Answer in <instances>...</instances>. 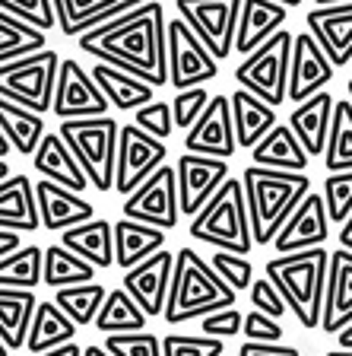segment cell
Returning <instances> with one entry per match:
<instances>
[{
  "instance_id": "37",
  "label": "cell",
  "mask_w": 352,
  "mask_h": 356,
  "mask_svg": "<svg viewBox=\"0 0 352 356\" xmlns=\"http://www.w3.org/2000/svg\"><path fill=\"white\" fill-rule=\"evenodd\" d=\"M324 165L327 172H346L352 169V105L346 102H333V118H330V131H327V143H324Z\"/></svg>"
},
{
  "instance_id": "45",
  "label": "cell",
  "mask_w": 352,
  "mask_h": 356,
  "mask_svg": "<svg viewBox=\"0 0 352 356\" xmlns=\"http://www.w3.org/2000/svg\"><path fill=\"white\" fill-rule=\"evenodd\" d=\"M133 124H137L140 131H146L149 137L165 143L171 137V131H175V124H171V105L162 102V99H153V102L140 105V108L133 111Z\"/></svg>"
},
{
  "instance_id": "61",
  "label": "cell",
  "mask_w": 352,
  "mask_h": 356,
  "mask_svg": "<svg viewBox=\"0 0 352 356\" xmlns=\"http://www.w3.org/2000/svg\"><path fill=\"white\" fill-rule=\"evenodd\" d=\"M327 356H352V350H340V347H337V350H330Z\"/></svg>"
},
{
  "instance_id": "12",
  "label": "cell",
  "mask_w": 352,
  "mask_h": 356,
  "mask_svg": "<svg viewBox=\"0 0 352 356\" xmlns=\"http://www.w3.org/2000/svg\"><path fill=\"white\" fill-rule=\"evenodd\" d=\"M165 143L140 131L137 124L117 127V149H115V191L131 194L137 185H143L162 163H165Z\"/></svg>"
},
{
  "instance_id": "43",
  "label": "cell",
  "mask_w": 352,
  "mask_h": 356,
  "mask_svg": "<svg viewBox=\"0 0 352 356\" xmlns=\"http://www.w3.org/2000/svg\"><path fill=\"white\" fill-rule=\"evenodd\" d=\"M105 350L111 356H162L159 334L153 331H124V334H105Z\"/></svg>"
},
{
  "instance_id": "28",
  "label": "cell",
  "mask_w": 352,
  "mask_h": 356,
  "mask_svg": "<svg viewBox=\"0 0 352 356\" xmlns=\"http://www.w3.org/2000/svg\"><path fill=\"white\" fill-rule=\"evenodd\" d=\"M89 76L96 80L99 92L105 96V102L115 105L117 111H137L140 105H146L156 99V89L149 86V83H143L133 74H124V70H117V67L102 64V60L92 64Z\"/></svg>"
},
{
  "instance_id": "41",
  "label": "cell",
  "mask_w": 352,
  "mask_h": 356,
  "mask_svg": "<svg viewBox=\"0 0 352 356\" xmlns=\"http://www.w3.org/2000/svg\"><path fill=\"white\" fill-rule=\"evenodd\" d=\"M321 200H324V207H327V220H330V226H340V222L352 213V169L327 172Z\"/></svg>"
},
{
  "instance_id": "20",
  "label": "cell",
  "mask_w": 352,
  "mask_h": 356,
  "mask_svg": "<svg viewBox=\"0 0 352 356\" xmlns=\"http://www.w3.org/2000/svg\"><path fill=\"white\" fill-rule=\"evenodd\" d=\"M308 32L321 51L330 58V64L349 67L352 60V0L349 3H333V7H315L308 16Z\"/></svg>"
},
{
  "instance_id": "3",
  "label": "cell",
  "mask_w": 352,
  "mask_h": 356,
  "mask_svg": "<svg viewBox=\"0 0 352 356\" xmlns=\"http://www.w3.org/2000/svg\"><path fill=\"white\" fill-rule=\"evenodd\" d=\"M232 289L222 283L210 261L194 248H181L175 252V264H171V283H169V299H165V312L162 318L169 325H184L191 318H203L210 312H219L226 305H235Z\"/></svg>"
},
{
  "instance_id": "38",
  "label": "cell",
  "mask_w": 352,
  "mask_h": 356,
  "mask_svg": "<svg viewBox=\"0 0 352 356\" xmlns=\"http://www.w3.org/2000/svg\"><path fill=\"white\" fill-rule=\"evenodd\" d=\"M42 48H48V32L35 29L29 22H22L0 10V64L35 54Z\"/></svg>"
},
{
  "instance_id": "59",
  "label": "cell",
  "mask_w": 352,
  "mask_h": 356,
  "mask_svg": "<svg viewBox=\"0 0 352 356\" xmlns=\"http://www.w3.org/2000/svg\"><path fill=\"white\" fill-rule=\"evenodd\" d=\"M7 153H10V143L3 140V134H0V159H7Z\"/></svg>"
},
{
  "instance_id": "6",
  "label": "cell",
  "mask_w": 352,
  "mask_h": 356,
  "mask_svg": "<svg viewBox=\"0 0 352 356\" xmlns=\"http://www.w3.org/2000/svg\"><path fill=\"white\" fill-rule=\"evenodd\" d=\"M117 121L108 115L99 118H70L60 121L58 137L74 153L80 169L86 172L96 191H115V149H117Z\"/></svg>"
},
{
  "instance_id": "50",
  "label": "cell",
  "mask_w": 352,
  "mask_h": 356,
  "mask_svg": "<svg viewBox=\"0 0 352 356\" xmlns=\"http://www.w3.org/2000/svg\"><path fill=\"white\" fill-rule=\"evenodd\" d=\"M242 334L244 341H257V343H279L283 341V325H279L276 318H270V315H264V312H248L242 318Z\"/></svg>"
},
{
  "instance_id": "44",
  "label": "cell",
  "mask_w": 352,
  "mask_h": 356,
  "mask_svg": "<svg viewBox=\"0 0 352 356\" xmlns=\"http://www.w3.org/2000/svg\"><path fill=\"white\" fill-rule=\"evenodd\" d=\"M210 267H213L216 274L222 277V283H226L232 293H242V289L251 286V280H254V264L248 261V254H232V252H216L210 254Z\"/></svg>"
},
{
  "instance_id": "56",
  "label": "cell",
  "mask_w": 352,
  "mask_h": 356,
  "mask_svg": "<svg viewBox=\"0 0 352 356\" xmlns=\"http://www.w3.org/2000/svg\"><path fill=\"white\" fill-rule=\"evenodd\" d=\"M83 356H111V353L102 347V343H89V347L83 350Z\"/></svg>"
},
{
  "instance_id": "8",
  "label": "cell",
  "mask_w": 352,
  "mask_h": 356,
  "mask_svg": "<svg viewBox=\"0 0 352 356\" xmlns=\"http://www.w3.org/2000/svg\"><path fill=\"white\" fill-rule=\"evenodd\" d=\"M58 64V51H48V48L0 64V99H10L35 115L51 111Z\"/></svg>"
},
{
  "instance_id": "22",
  "label": "cell",
  "mask_w": 352,
  "mask_h": 356,
  "mask_svg": "<svg viewBox=\"0 0 352 356\" xmlns=\"http://www.w3.org/2000/svg\"><path fill=\"white\" fill-rule=\"evenodd\" d=\"M286 26V7L276 0H242L238 22H235V54H251L257 44H264L270 35H276Z\"/></svg>"
},
{
  "instance_id": "55",
  "label": "cell",
  "mask_w": 352,
  "mask_h": 356,
  "mask_svg": "<svg viewBox=\"0 0 352 356\" xmlns=\"http://www.w3.org/2000/svg\"><path fill=\"white\" fill-rule=\"evenodd\" d=\"M333 337H337V347H340V350H352V321L343 327V331L333 334Z\"/></svg>"
},
{
  "instance_id": "31",
  "label": "cell",
  "mask_w": 352,
  "mask_h": 356,
  "mask_svg": "<svg viewBox=\"0 0 352 356\" xmlns=\"http://www.w3.org/2000/svg\"><path fill=\"white\" fill-rule=\"evenodd\" d=\"M251 159L260 169H279V172H305L308 169V153L301 149V143L295 140V134L289 131V124H276L251 147Z\"/></svg>"
},
{
  "instance_id": "32",
  "label": "cell",
  "mask_w": 352,
  "mask_h": 356,
  "mask_svg": "<svg viewBox=\"0 0 352 356\" xmlns=\"http://www.w3.org/2000/svg\"><path fill=\"white\" fill-rule=\"evenodd\" d=\"M35 293L32 289H3L0 286V343L16 353L26 347V334L35 312Z\"/></svg>"
},
{
  "instance_id": "16",
  "label": "cell",
  "mask_w": 352,
  "mask_h": 356,
  "mask_svg": "<svg viewBox=\"0 0 352 356\" xmlns=\"http://www.w3.org/2000/svg\"><path fill=\"white\" fill-rule=\"evenodd\" d=\"M171 264H175V254L159 248L156 254H149L146 261L133 264L131 270H124V277H121V289L143 309L146 318H159L162 312H165L169 283H171Z\"/></svg>"
},
{
  "instance_id": "39",
  "label": "cell",
  "mask_w": 352,
  "mask_h": 356,
  "mask_svg": "<svg viewBox=\"0 0 352 356\" xmlns=\"http://www.w3.org/2000/svg\"><path fill=\"white\" fill-rule=\"evenodd\" d=\"M105 293H108V289H105L102 283L89 280V283H76V286L54 289L51 302L58 305L76 327H86V325H92V318H96V312H99V305H102Z\"/></svg>"
},
{
  "instance_id": "1",
  "label": "cell",
  "mask_w": 352,
  "mask_h": 356,
  "mask_svg": "<svg viewBox=\"0 0 352 356\" xmlns=\"http://www.w3.org/2000/svg\"><path fill=\"white\" fill-rule=\"evenodd\" d=\"M80 51L92 54L108 67L140 76L153 89L165 86V10L159 0H143L140 7L76 35Z\"/></svg>"
},
{
  "instance_id": "51",
  "label": "cell",
  "mask_w": 352,
  "mask_h": 356,
  "mask_svg": "<svg viewBox=\"0 0 352 356\" xmlns=\"http://www.w3.org/2000/svg\"><path fill=\"white\" fill-rule=\"evenodd\" d=\"M238 356H301L299 347L289 343H257V341H244L238 347Z\"/></svg>"
},
{
  "instance_id": "48",
  "label": "cell",
  "mask_w": 352,
  "mask_h": 356,
  "mask_svg": "<svg viewBox=\"0 0 352 356\" xmlns=\"http://www.w3.org/2000/svg\"><path fill=\"white\" fill-rule=\"evenodd\" d=\"M242 318L244 315L235 309V305H226V309L210 312V315L200 318V334H203V337H219V341H226V337L242 334Z\"/></svg>"
},
{
  "instance_id": "42",
  "label": "cell",
  "mask_w": 352,
  "mask_h": 356,
  "mask_svg": "<svg viewBox=\"0 0 352 356\" xmlns=\"http://www.w3.org/2000/svg\"><path fill=\"white\" fill-rule=\"evenodd\" d=\"M162 356H226V341L203 334H165Z\"/></svg>"
},
{
  "instance_id": "18",
  "label": "cell",
  "mask_w": 352,
  "mask_h": 356,
  "mask_svg": "<svg viewBox=\"0 0 352 356\" xmlns=\"http://www.w3.org/2000/svg\"><path fill=\"white\" fill-rule=\"evenodd\" d=\"M235 131H232V105L228 96H210L200 118L184 131V153L216 156L228 159L235 156Z\"/></svg>"
},
{
  "instance_id": "23",
  "label": "cell",
  "mask_w": 352,
  "mask_h": 356,
  "mask_svg": "<svg viewBox=\"0 0 352 356\" xmlns=\"http://www.w3.org/2000/svg\"><path fill=\"white\" fill-rule=\"evenodd\" d=\"M143 0H51L54 19L67 38H76L83 32L96 29L102 22L140 7Z\"/></svg>"
},
{
  "instance_id": "46",
  "label": "cell",
  "mask_w": 352,
  "mask_h": 356,
  "mask_svg": "<svg viewBox=\"0 0 352 356\" xmlns=\"http://www.w3.org/2000/svg\"><path fill=\"white\" fill-rule=\"evenodd\" d=\"M0 10L22 22H29V26H35V29H42V32L58 26L51 0H0Z\"/></svg>"
},
{
  "instance_id": "52",
  "label": "cell",
  "mask_w": 352,
  "mask_h": 356,
  "mask_svg": "<svg viewBox=\"0 0 352 356\" xmlns=\"http://www.w3.org/2000/svg\"><path fill=\"white\" fill-rule=\"evenodd\" d=\"M19 232H13V229H0V258L3 254H10V252H16L19 248Z\"/></svg>"
},
{
  "instance_id": "53",
  "label": "cell",
  "mask_w": 352,
  "mask_h": 356,
  "mask_svg": "<svg viewBox=\"0 0 352 356\" xmlns=\"http://www.w3.org/2000/svg\"><path fill=\"white\" fill-rule=\"evenodd\" d=\"M38 356H83V347L70 341V343H60V347L44 350V353H38Z\"/></svg>"
},
{
  "instance_id": "63",
  "label": "cell",
  "mask_w": 352,
  "mask_h": 356,
  "mask_svg": "<svg viewBox=\"0 0 352 356\" xmlns=\"http://www.w3.org/2000/svg\"><path fill=\"white\" fill-rule=\"evenodd\" d=\"M0 356H10V350H7V347H3V343H0Z\"/></svg>"
},
{
  "instance_id": "17",
  "label": "cell",
  "mask_w": 352,
  "mask_h": 356,
  "mask_svg": "<svg viewBox=\"0 0 352 356\" xmlns=\"http://www.w3.org/2000/svg\"><path fill=\"white\" fill-rule=\"evenodd\" d=\"M330 238V220H327V207H324L321 194L308 191L301 197V204L286 216V222L279 226L273 236V248L279 254L292 252H308V248H321Z\"/></svg>"
},
{
  "instance_id": "15",
  "label": "cell",
  "mask_w": 352,
  "mask_h": 356,
  "mask_svg": "<svg viewBox=\"0 0 352 356\" xmlns=\"http://www.w3.org/2000/svg\"><path fill=\"white\" fill-rule=\"evenodd\" d=\"M337 76V67L321 51V44L311 38V32L292 35L289 51V76H286V102H305L308 96L321 92Z\"/></svg>"
},
{
  "instance_id": "26",
  "label": "cell",
  "mask_w": 352,
  "mask_h": 356,
  "mask_svg": "<svg viewBox=\"0 0 352 356\" xmlns=\"http://www.w3.org/2000/svg\"><path fill=\"white\" fill-rule=\"evenodd\" d=\"M111 245H115V264L131 270L133 264H140L159 248H165V229L121 216L117 222H111Z\"/></svg>"
},
{
  "instance_id": "11",
  "label": "cell",
  "mask_w": 352,
  "mask_h": 356,
  "mask_svg": "<svg viewBox=\"0 0 352 356\" xmlns=\"http://www.w3.org/2000/svg\"><path fill=\"white\" fill-rule=\"evenodd\" d=\"M175 7L184 26L203 42V48L216 60H226L232 54L242 0H175Z\"/></svg>"
},
{
  "instance_id": "34",
  "label": "cell",
  "mask_w": 352,
  "mask_h": 356,
  "mask_svg": "<svg viewBox=\"0 0 352 356\" xmlns=\"http://www.w3.org/2000/svg\"><path fill=\"white\" fill-rule=\"evenodd\" d=\"M0 134L10 143V149H16L19 156H32L38 140L44 137V118L10 99H0Z\"/></svg>"
},
{
  "instance_id": "25",
  "label": "cell",
  "mask_w": 352,
  "mask_h": 356,
  "mask_svg": "<svg viewBox=\"0 0 352 356\" xmlns=\"http://www.w3.org/2000/svg\"><path fill=\"white\" fill-rule=\"evenodd\" d=\"M29 159H32V169H35L42 178L54 181V185L70 188V191H76V194H83L89 188L86 172L80 169V163L74 159V153L67 149V143L60 140L58 134L44 131V137L38 140L35 153H32Z\"/></svg>"
},
{
  "instance_id": "58",
  "label": "cell",
  "mask_w": 352,
  "mask_h": 356,
  "mask_svg": "<svg viewBox=\"0 0 352 356\" xmlns=\"http://www.w3.org/2000/svg\"><path fill=\"white\" fill-rule=\"evenodd\" d=\"M279 7H286V10H292V7H299V3H305V0H276Z\"/></svg>"
},
{
  "instance_id": "21",
  "label": "cell",
  "mask_w": 352,
  "mask_h": 356,
  "mask_svg": "<svg viewBox=\"0 0 352 356\" xmlns=\"http://www.w3.org/2000/svg\"><path fill=\"white\" fill-rule=\"evenodd\" d=\"M35 207H38V226L42 229H70L76 222H86L96 216V207L89 204L83 194L70 191V188H60L48 178L35 181Z\"/></svg>"
},
{
  "instance_id": "14",
  "label": "cell",
  "mask_w": 352,
  "mask_h": 356,
  "mask_svg": "<svg viewBox=\"0 0 352 356\" xmlns=\"http://www.w3.org/2000/svg\"><path fill=\"white\" fill-rule=\"evenodd\" d=\"M228 175H232V172H228V159L200 156V153L178 156L175 181H178V210H181V216L197 213Z\"/></svg>"
},
{
  "instance_id": "54",
  "label": "cell",
  "mask_w": 352,
  "mask_h": 356,
  "mask_svg": "<svg viewBox=\"0 0 352 356\" xmlns=\"http://www.w3.org/2000/svg\"><path fill=\"white\" fill-rule=\"evenodd\" d=\"M340 248L352 252V213L346 216L343 222H340Z\"/></svg>"
},
{
  "instance_id": "2",
  "label": "cell",
  "mask_w": 352,
  "mask_h": 356,
  "mask_svg": "<svg viewBox=\"0 0 352 356\" xmlns=\"http://www.w3.org/2000/svg\"><path fill=\"white\" fill-rule=\"evenodd\" d=\"M242 191L244 207H248V226L251 242L270 245L286 216L301 204V197L311 191L308 172H279V169H260L251 163L242 172Z\"/></svg>"
},
{
  "instance_id": "30",
  "label": "cell",
  "mask_w": 352,
  "mask_h": 356,
  "mask_svg": "<svg viewBox=\"0 0 352 356\" xmlns=\"http://www.w3.org/2000/svg\"><path fill=\"white\" fill-rule=\"evenodd\" d=\"M60 245L80 254L83 261L96 267V270H108L115 264V245H111V222L108 220H92L76 222L70 229H60Z\"/></svg>"
},
{
  "instance_id": "49",
  "label": "cell",
  "mask_w": 352,
  "mask_h": 356,
  "mask_svg": "<svg viewBox=\"0 0 352 356\" xmlns=\"http://www.w3.org/2000/svg\"><path fill=\"white\" fill-rule=\"evenodd\" d=\"M248 293H251V305H254L257 312H264V315H270V318H276V321H283L286 318V302H283V296L276 293V286H273L267 277H260V280H251V286H248Z\"/></svg>"
},
{
  "instance_id": "9",
  "label": "cell",
  "mask_w": 352,
  "mask_h": 356,
  "mask_svg": "<svg viewBox=\"0 0 352 356\" xmlns=\"http://www.w3.org/2000/svg\"><path fill=\"white\" fill-rule=\"evenodd\" d=\"M165 76L175 89L206 86L219 76V60L184 26L181 16L165 19Z\"/></svg>"
},
{
  "instance_id": "47",
  "label": "cell",
  "mask_w": 352,
  "mask_h": 356,
  "mask_svg": "<svg viewBox=\"0 0 352 356\" xmlns=\"http://www.w3.org/2000/svg\"><path fill=\"white\" fill-rule=\"evenodd\" d=\"M206 102H210V92H206V86H191V89H178V96L171 99V124L181 127V131H187V127L194 124V121L200 118V111L206 108Z\"/></svg>"
},
{
  "instance_id": "33",
  "label": "cell",
  "mask_w": 352,
  "mask_h": 356,
  "mask_svg": "<svg viewBox=\"0 0 352 356\" xmlns=\"http://www.w3.org/2000/svg\"><path fill=\"white\" fill-rule=\"evenodd\" d=\"M76 337V325L67 318L64 312L54 302H35L29 321V334H26V350L29 356H38L44 350L60 347V343H70Z\"/></svg>"
},
{
  "instance_id": "13",
  "label": "cell",
  "mask_w": 352,
  "mask_h": 356,
  "mask_svg": "<svg viewBox=\"0 0 352 356\" xmlns=\"http://www.w3.org/2000/svg\"><path fill=\"white\" fill-rule=\"evenodd\" d=\"M51 111L60 121L108 115L105 96L99 92L96 80L89 76V70H83V64L76 58H64L58 64V83H54Z\"/></svg>"
},
{
  "instance_id": "62",
  "label": "cell",
  "mask_w": 352,
  "mask_h": 356,
  "mask_svg": "<svg viewBox=\"0 0 352 356\" xmlns=\"http://www.w3.org/2000/svg\"><path fill=\"white\" fill-rule=\"evenodd\" d=\"M346 96H349V105H352V80L346 83Z\"/></svg>"
},
{
  "instance_id": "27",
  "label": "cell",
  "mask_w": 352,
  "mask_h": 356,
  "mask_svg": "<svg viewBox=\"0 0 352 356\" xmlns=\"http://www.w3.org/2000/svg\"><path fill=\"white\" fill-rule=\"evenodd\" d=\"M0 229L13 232H35L38 207H35V188L29 175H7L0 181Z\"/></svg>"
},
{
  "instance_id": "36",
  "label": "cell",
  "mask_w": 352,
  "mask_h": 356,
  "mask_svg": "<svg viewBox=\"0 0 352 356\" xmlns=\"http://www.w3.org/2000/svg\"><path fill=\"white\" fill-rule=\"evenodd\" d=\"M146 321L149 318L143 315V309L127 296L124 289H111V293H105L92 325L102 334H124V331H146Z\"/></svg>"
},
{
  "instance_id": "19",
  "label": "cell",
  "mask_w": 352,
  "mask_h": 356,
  "mask_svg": "<svg viewBox=\"0 0 352 356\" xmlns=\"http://www.w3.org/2000/svg\"><path fill=\"white\" fill-rule=\"evenodd\" d=\"M352 321V252L337 248L327 258V283H324L321 331L337 334Z\"/></svg>"
},
{
  "instance_id": "57",
  "label": "cell",
  "mask_w": 352,
  "mask_h": 356,
  "mask_svg": "<svg viewBox=\"0 0 352 356\" xmlns=\"http://www.w3.org/2000/svg\"><path fill=\"white\" fill-rule=\"evenodd\" d=\"M333 3H349V0H315V7H333Z\"/></svg>"
},
{
  "instance_id": "10",
  "label": "cell",
  "mask_w": 352,
  "mask_h": 356,
  "mask_svg": "<svg viewBox=\"0 0 352 356\" xmlns=\"http://www.w3.org/2000/svg\"><path fill=\"white\" fill-rule=\"evenodd\" d=\"M127 220L146 222L156 229H175L181 222V210H178V181H175V165L162 163L153 175L137 185L121 204Z\"/></svg>"
},
{
  "instance_id": "64",
  "label": "cell",
  "mask_w": 352,
  "mask_h": 356,
  "mask_svg": "<svg viewBox=\"0 0 352 356\" xmlns=\"http://www.w3.org/2000/svg\"><path fill=\"white\" fill-rule=\"evenodd\" d=\"M349 67H352V60H349Z\"/></svg>"
},
{
  "instance_id": "60",
  "label": "cell",
  "mask_w": 352,
  "mask_h": 356,
  "mask_svg": "<svg viewBox=\"0 0 352 356\" xmlns=\"http://www.w3.org/2000/svg\"><path fill=\"white\" fill-rule=\"evenodd\" d=\"M7 175H10V163H7V159H0V181H3Z\"/></svg>"
},
{
  "instance_id": "4",
  "label": "cell",
  "mask_w": 352,
  "mask_h": 356,
  "mask_svg": "<svg viewBox=\"0 0 352 356\" xmlns=\"http://www.w3.org/2000/svg\"><path fill=\"white\" fill-rule=\"evenodd\" d=\"M327 248H308V252L279 254L267 261L264 277L276 286L286 309L295 315L305 331H317L324 305V283H327Z\"/></svg>"
},
{
  "instance_id": "5",
  "label": "cell",
  "mask_w": 352,
  "mask_h": 356,
  "mask_svg": "<svg viewBox=\"0 0 352 356\" xmlns=\"http://www.w3.org/2000/svg\"><path fill=\"white\" fill-rule=\"evenodd\" d=\"M191 238L203 245H213L216 252H232V254H251L254 242H251V226H248V207H244V191L242 178L228 175L216 194L206 200L203 207L191 216L187 226Z\"/></svg>"
},
{
  "instance_id": "40",
  "label": "cell",
  "mask_w": 352,
  "mask_h": 356,
  "mask_svg": "<svg viewBox=\"0 0 352 356\" xmlns=\"http://www.w3.org/2000/svg\"><path fill=\"white\" fill-rule=\"evenodd\" d=\"M42 283V248L19 245L16 252L0 258V286L3 289H32Z\"/></svg>"
},
{
  "instance_id": "35",
  "label": "cell",
  "mask_w": 352,
  "mask_h": 356,
  "mask_svg": "<svg viewBox=\"0 0 352 356\" xmlns=\"http://www.w3.org/2000/svg\"><path fill=\"white\" fill-rule=\"evenodd\" d=\"M96 280V267L83 261L80 254H74L70 248H64L60 242L42 248V283L51 289L76 286V283Z\"/></svg>"
},
{
  "instance_id": "24",
  "label": "cell",
  "mask_w": 352,
  "mask_h": 356,
  "mask_svg": "<svg viewBox=\"0 0 352 356\" xmlns=\"http://www.w3.org/2000/svg\"><path fill=\"white\" fill-rule=\"evenodd\" d=\"M333 102L337 99L321 89L315 96H308L305 102H299L289 115V131L295 134V140L301 143V149L311 156H321L324 153V143H327V131H330V118H333Z\"/></svg>"
},
{
  "instance_id": "29",
  "label": "cell",
  "mask_w": 352,
  "mask_h": 356,
  "mask_svg": "<svg viewBox=\"0 0 352 356\" xmlns=\"http://www.w3.org/2000/svg\"><path fill=\"white\" fill-rule=\"evenodd\" d=\"M232 105V131H235V147L251 149L270 127H276V108L267 105L264 99L251 96L248 89H235V96H228Z\"/></svg>"
},
{
  "instance_id": "7",
  "label": "cell",
  "mask_w": 352,
  "mask_h": 356,
  "mask_svg": "<svg viewBox=\"0 0 352 356\" xmlns=\"http://www.w3.org/2000/svg\"><path fill=\"white\" fill-rule=\"evenodd\" d=\"M289 51H292V32L283 26L276 35H270L264 44H257L244 60L235 67L238 89H248L251 96L264 99L267 105L286 102V76H289Z\"/></svg>"
}]
</instances>
